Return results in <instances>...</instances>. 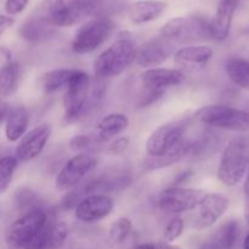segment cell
<instances>
[{"mask_svg":"<svg viewBox=\"0 0 249 249\" xmlns=\"http://www.w3.org/2000/svg\"><path fill=\"white\" fill-rule=\"evenodd\" d=\"M96 79L91 82L88 73L75 70L63 96V123H75L99 105L105 95V84L102 79Z\"/></svg>","mask_w":249,"mask_h":249,"instance_id":"6da1fadb","label":"cell"},{"mask_svg":"<svg viewBox=\"0 0 249 249\" xmlns=\"http://www.w3.org/2000/svg\"><path fill=\"white\" fill-rule=\"evenodd\" d=\"M136 55L138 49L130 32H121L116 40L95 60V75L99 79H105L122 74L135 62Z\"/></svg>","mask_w":249,"mask_h":249,"instance_id":"7a4b0ae2","label":"cell"},{"mask_svg":"<svg viewBox=\"0 0 249 249\" xmlns=\"http://www.w3.org/2000/svg\"><path fill=\"white\" fill-rule=\"evenodd\" d=\"M249 169V140L237 136L229 141L221 156L218 168V179L225 186L240 184Z\"/></svg>","mask_w":249,"mask_h":249,"instance_id":"3957f363","label":"cell"},{"mask_svg":"<svg viewBox=\"0 0 249 249\" xmlns=\"http://www.w3.org/2000/svg\"><path fill=\"white\" fill-rule=\"evenodd\" d=\"M195 118L204 125L236 133L249 131V112L228 105H209L199 108Z\"/></svg>","mask_w":249,"mask_h":249,"instance_id":"277c9868","label":"cell"},{"mask_svg":"<svg viewBox=\"0 0 249 249\" xmlns=\"http://www.w3.org/2000/svg\"><path fill=\"white\" fill-rule=\"evenodd\" d=\"M114 22L108 17L91 18L83 24L73 36L71 48L75 53H89L108 40L114 31Z\"/></svg>","mask_w":249,"mask_h":249,"instance_id":"5b68a950","label":"cell"},{"mask_svg":"<svg viewBox=\"0 0 249 249\" xmlns=\"http://www.w3.org/2000/svg\"><path fill=\"white\" fill-rule=\"evenodd\" d=\"M49 214L43 208L27 212L17 218L6 231V245L9 249H23L31 238L48 224Z\"/></svg>","mask_w":249,"mask_h":249,"instance_id":"8992f818","label":"cell"},{"mask_svg":"<svg viewBox=\"0 0 249 249\" xmlns=\"http://www.w3.org/2000/svg\"><path fill=\"white\" fill-rule=\"evenodd\" d=\"M186 125L182 122H169L158 126L146 141V152L150 157L168 155L179 148L185 141Z\"/></svg>","mask_w":249,"mask_h":249,"instance_id":"52a82bcc","label":"cell"},{"mask_svg":"<svg viewBox=\"0 0 249 249\" xmlns=\"http://www.w3.org/2000/svg\"><path fill=\"white\" fill-rule=\"evenodd\" d=\"M206 195L202 190L170 186L158 195L157 206L164 213H184L198 208Z\"/></svg>","mask_w":249,"mask_h":249,"instance_id":"ba28073f","label":"cell"},{"mask_svg":"<svg viewBox=\"0 0 249 249\" xmlns=\"http://www.w3.org/2000/svg\"><path fill=\"white\" fill-rule=\"evenodd\" d=\"M97 160L90 153H78L65 163L56 175L55 186L58 191L74 189L96 168Z\"/></svg>","mask_w":249,"mask_h":249,"instance_id":"9c48e42d","label":"cell"},{"mask_svg":"<svg viewBox=\"0 0 249 249\" xmlns=\"http://www.w3.org/2000/svg\"><path fill=\"white\" fill-rule=\"evenodd\" d=\"M36 15L53 27H70L82 19L71 2L65 0H41Z\"/></svg>","mask_w":249,"mask_h":249,"instance_id":"30bf717a","label":"cell"},{"mask_svg":"<svg viewBox=\"0 0 249 249\" xmlns=\"http://www.w3.org/2000/svg\"><path fill=\"white\" fill-rule=\"evenodd\" d=\"M230 207L228 197L220 194H207L198 207V214L195 219V228L204 230L213 226Z\"/></svg>","mask_w":249,"mask_h":249,"instance_id":"8fae6325","label":"cell"},{"mask_svg":"<svg viewBox=\"0 0 249 249\" xmlns=\"http://www.w3.org/2000/svg\"><path fill=\"white\" fill-rule=\"evenodd\" d=\"M71 5L80 18H102L123 12L128 7V0H72Z\"/></svg>","mask_w":249,"mask_h":249,"instance_id":"7c38bea8","label":"cell"},{"mask_svg":"<svg viewBox=\"0 0 249 249\" xmlns=\"http://www.w3.org/2000/svg\"><path fill=\"white\" fill-rule=\"evenodd\" d=\"M51 128L48 124L36 126L19 140L16 147V157L19 162H29L43 152L49 138Z\"/></svg>","mask_w":249,"mask_h":249,"instance_id":"4fadbf2b","label":"cell"},{"mask_svg":"<svg viewBox=\"0 0 249 249\" xmlns=\"http://www.w3.org/2000/svg\"><path fill=\"white\" fill-rule=\"evenodd\" d=\"M112 209L113 201L108 195H92L78 203L74 215L83 223H94L108 216Z\"/></svg>","mask_w":249,"mask_h":249,"instance_id":"5bb4252c","label":"cell"},{"mask_svg":"<svg viewBox=\"0 0 249 249\" xmlns=\"http://www.w3.org/2000/svg\"><path fill=\"white\" fill-rule=\"evenodd\" d=\"M141 84L145 89L165 91L170 87H177L184 82V74L174 68H150L141 74Z\"/></svg>","mask_w":249,"mask_h":249,"instance_id":"9a60e30c","label":"cell"},{"mask_svg":"<svg viewBox=\"0 0 249 249\" xmlns=\"http://www.w3.org/2000/svg\"><path fill=\"white\" fill-rule=\"evenodd\" d=\"M240 0H219L216 12L212 19V36L215 40H225L230 34L233 15L237 10Z\"/></svg>","mask_w":249,"mask_h":249,"instance_id":"2e32d148","label":"cell"},{"mask_svg":"<svg viewBox=\"0 0 249 249\" xmlns=\"http://www.w3.org/2000/svg\"><path fill=\"white\" fill-rule=\"evenodd\" d=\"M213 57V50L207 45H189L179 49L174 55L177 65L187 70H201Z\"/></svg>","mask_w":249,"mask_h":249,"instance_id":"e0dca14e","label":"cell"},{"mask_svg":"<svg viewBox=\"0 0 249 249\" xmlns=\"http://www.w3.org/2000/svg\"><path fill=\"white\" fill-rule=\"evenodd\" d=\"M168 56H169V48L165 44L164 39L163 40L152 39L146 41L138 49L136 62L141 67L150 70L162 65L164 61H167Z\"/></svg>","mask_w":249,"mask_h":249,"instance_id":"ac0fdd59","label":"cell"},{"mask_svg":"<svg viewBox=\"0 0 249 249\" xmlns=\"http://www.w3.org/2000/svg\"><path fill=\"white\" fill-rule=\"evenodd\" d=\"M241 226L237 220H228L203 243L199 249H235L240 240Z\"/></svg>","mask_w":249,"mask_h":249,"instance_id":"d6986e66","label":"cell"},{"mask_svg":"<svg viewBox=\"0 0 249 249\" xmlns=\"http://www.w3.org/2000/svg\"><path fill=\"white\" fill-rule=\"evenodd\" d=\"M165 9L162 0H138L128 7V16L134 24H143L160 18Z\"/></svg>","mask_w":249,"mask_h":249,"instance_id":"ffe728a7","label":"cell"},{"mask_svg":"<svg viewBox=\"0 0 249 249\" xmlns=\"http://www.w3.org/2000/svg\"><path fill=\"white\" fill-rule=\"evenodd\" d=\"M18 34L27 43H41L53 36L55 27L46 23L36 15H34V16L28 17L22 23L18 29Z\"/></svg>","mask_w":249,"mask_h":249,"instance_id":"44dd1931","label":"cell"},{"mask_svg":"<svg viewBox=\"0 0 249 249\" xmlns=\"http://www.w3.org/2000/svg\"><path fill=\"white\" fill-rule=\"evenodd\" d=\"M28 112L24 106H16L10 109L6 121L2 123L5 125V135L7 141L16 142L23 138L28 128Z\"/></svg>","mask_w":249,"mask_h":249,"instance_id":"7402d4cb","label":"cell"},{"mask_svg":"<svg viewBox=\"0 0 249 249\" xmlns=\"http://www.w3.org/2000/svg\"><path fill=\"white\" fill-rule=\"evenodd\" d=\"M129 125V119L123 113H111L104 117L97 124V142H106L123 133Z\"/></svg>","mask_w":249,"mask_h":249,"instance_id":"603a6c76","label":"cell"},{"mask_svg":"<svg viewBox=\"0 0 249 249\" xmlns=\"http://www.w3.org/2000/svg\"><path fill=\"white\" fill-rule=\"evenodd\" d=\"M75 70L72 68H57L44 73L40 78L41 89L45 94H53L58 90L67 88L74 74Z\"/></svg>","mask_w":249,"mask_h":249,"instance_id":"cb8c5ba5","label":"cell"},{"mask_svg":"<svg viewBox=\"0 0 249 249\" xmlns=\"http://www.w3.org/2000/svg\"><path fill=\"white\" fill-rule=\"evenodd\" d=\"M19 80V67L16 61L1 63L0 68V95L2 100L11 97L17 91Z\"/></svg>","mask_w":249,"mask_h":249,"instance_id":"d4e9b609","label":"cell"},{"mask_svg":"<svg viewBox=\"0 0 249 249\" xmlns=\"http://www.w3.org/2000/svg\"><path fill=\"white\" fill-rule=\"evenodd\" d=\"M229 78L237 87L249 91V61L246 58L232 57L225 65Z\"/></svg>","mask_w":249,"mask_h":249,"instance_id":"484cf974","label":"cell"},{"mask_svg":"<svg viewBox=\"0 0 249 249\" xmlns=\"http://www.w3.org/2000/svg\"><path fill=\"white\" fill-rule=\"evenodd\" d=\"M18 162L16 156H4L0 160V194H5L9 189L14 174L18 167Z\"/></svg>","mask_w":249,"mask_h":249,"instance_id":"4316f807","label":"cell"},{"mask_svg":"<svg viewBox=\"0 0 249 249\" xmlns=\"http://www.w3.org/2000/svg\"><path fill=\"white\" fill-rule=\"evenodd\" d=\"M14 202L15 206L19 211H24V213L33 211V209L41 208L40 206H38V203L40 202L38 195L33 190L28 189V187H19V189H17V191L15 192Z\"/></svg>","mask_w":249,"mask_h":249,"instance_id":"83f0119b","label":"cell"},{"mask_svg":"<svg viewBox=\"0 0 249 249\" xmlns=\"http://www.w3.org/2000/svg\"><path fill=\"white\" fill-rule=\"evenodd\" d=\"M133 230V223L128 218H119L112 223L109 228V240L114 245H121L123 243Z\"/></svg>","mask_w":249,"mask_h":249,"instance_id":"f1b7e54d","label":"cell"},{"mask_svg":"<svg viewBox=\"0 0 249 249\" xmlns=\"http://www.w3.org/2000/svg\"><path fill=\"white\" fill-rule=\"evenodd\" d=\"M50 236V249H58L62 247L68 236V226L63 221H51L49 229Z\"/></svg>","mask_w":249,"mask_h":249,"instance_id":"f546056e","label":"cell"},{"mask_svg":"<svg viewBox=\"0 0 249 249\" xmlns=\"http://www.w3.org/2000/svg\"><path fill=\"white\" fill-rule=\"evenodd\" d=\"M184 228H185V223L181 218L172 219L164 230L165 242L170 243V242H174L175 240H178V238L182 235Z\"/></svg>","mask_w":249,"mask_h":249,"instance_id":"4dcf8cb0","label":"cell"},{"mask_svg":"<svg viewBox=\"0 0 249 249\" xmlns=\"http://www.w3.org/2000/svg\"><path fill=\"white\" fill-rule=\"evenodd\" d=\"M94 143V140L90 135H77L70 140L71 150L77 153H87V151Z\"/></svg>","mask_w":249,"mask_h":249,"instance_id":"1f68e13d","label":"cell"},{"mask_svg":"<svg viewBox=\"0 0 249 249\" xmlns=\"http://www.w3.org/2000/svg\"><path fill=\"white\" fill-rule=\"evenodd\" d=\"M163 95H164V91L150 90L143 88V92L140 95V97H139V101L136 102V107H139V108H143V107L150 106V105L155 104L157 100H160Z\"/></svg>","mask_w":249,"mask_h":249,"instance_id":"d6a6232c","label":"cell"},{"mask_svg":"<svg viewBox=\"0 0 249 249\" xmlns=\"http://www.w3.org/2000/svg\"><path fill=\"white\" fill-rule=\"evenodd\" d=\"M28 2L29 0H6L4 4L5 12L9 16H16L24 11V9L28 6Z\"/></svg>","mask_w":249,"mask_h":249,"instance_id":"836d02e7","label":"cell"},{"mask_svg":"<svg viewBox=\"0 0 249 249\" xmlns=\"http://www.w3.org/2000/svg\"><path fill=\"white\" fill-rule=\"evenodd\" d=\"M129 145H130V139L126 138V136H121V138L114 140L113 142L109 145L108 152L113 156L123 155V153L128 150Z\"/></svg>","mask_w":249,"mask_h":249,"instance_id":"e575fe53","label":"cell"},{"mask_svg":"<svg viewBox=\"0 0 249 249\" xmlns=\"http://www.w3.org/2000/svg\"><path fill=\"white\" fill-rule=\"evenodd\" d=\"M15 23V18L9 15H1L0 17V36H4L5 32L11 28Z\"/></svg>","mask_w":249,"mask_h":249,"instance_id":"d590c367","label":"cell"},{"mask_svg":"<svg viewBox=\"0 0 249 249\" xmlns=\"http://www.w3.org/2000/svg\"><path fill=\"white\" fill-rule=\"evenodd\" d=\"M245 219L249 226V173L245 184Z\"/></svg>","mask_w":249,"mask_h":249,"instance_id":"8d00e7d4","label":"cell"},{"mask_svg":"<svg viewBox=\"0 0 249 249\" xmlns=\"http://www.w3.org/2000/svg\"><path fill=\"white\" fill-rule=\"evenodd\" d=\"M0 57H1V63L9 62L12 60V53L9 49H6L5 46L0 48Z\"/></svg>","mask_w":249,"mask_h":249,"instance_id":"74e56055","label":"cell"},{"mask_svg":"<svg viewBox=\"0 0 249 249\" xmlns=\"http://www.w3.org/2000/svg\"><path fill=\"white\" fill-rule=\"evenodd\" d=\"M155 249H181L178 246L169 245V243H160V245H155Z\"/></svg>","mask_w":249,"mask_h":249,"instance_id":"f35d334b","label":"cell"},{"mask_svg":"<svg viewBox=\"0 0 249 249\" xmlns=\"http://www.w3.org/2000/svg\"><path fill=\"white\" fill-rule=\"evenodd\" d=\"M156 243H141V245L135 246L134 249H155Z\"/></svg>","mask_w":249,"mask_h":249,"instance_id":"ab89813d","label":"cell"},{"mask_svg":"<svg viewBox=\"0 0 249 249\" xmlns=\"http://www.w3.org/2000/svg\"><path fill=\"white\" fill-rule=\"evenodd\" d=\"M243 249H249V233L246 236L245 241H243Z\"/></svg>","mask_w":249,"mask_h":249,"instance_id":"60d3db41","label":"cell"}]
</instances>
